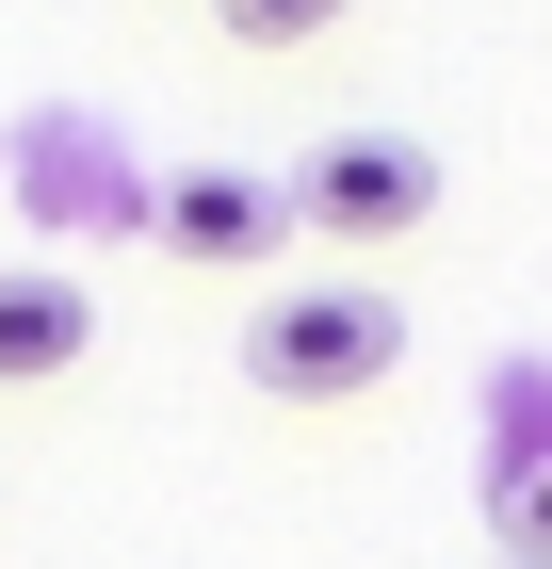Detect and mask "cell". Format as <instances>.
Wrapping results in <instances>:
<instances>
[{
  "instance_id": "4",
  "label": "cell",
  "mask_w": 552,
  "mask_h": 569,
  "mask_svg": "<svg viewBox=\"0 0 552 569\" xmlns=\"http://www.w3.org/2000/svg\"><path fill=\"white\" fill-rule=\"evenodd\" d=\"M98 342V293L66 261H0V391H49L66 358Z\"/></svg>"
},
{
  "instance_id": "3",
  "label": "cell",
  "mask_w": 552,
  "mask_h": 569,
  "mask_svg": "<svg viewBox=\"0 0 552 569\" xmlns=\"http://www.w3.org/2000/svg\"><path fill=\"white\" fill-rule=\"evenodd\" d=\"M147 244L179 277H277L293 261V196H277V163H179L147 196Z\"/></svg>"
},
{
  "instance_id": "7",
  "label": "cell",
  "mask_w": 552,
  "mask_h": 569,
  "mask_svg": "<svg viewBox=\"0 0 552 569\" xmlns=\"http://www.w3.org/2000/svg\"><path fill=\"white\" fill-rule=\"evenodd\" d=\"M488 569H504V553H488Z\"/></svg>"
},
{
  "instance_id": "6",
  "label": "cell",
  "mask_w": 552,
  "mask_h": 569,
  "mask_svg": "<svg viewBox=\"0 0 552 569\" xmlns=\"http://www.w3.org/2000/svg\"><path fill=\"white\" fill-rule=\"evenodd\" d=\"M212 17H228V49H309L341 0H212Z\"/></svg>"
},
{
  "instance_id": "5",
  "label": "cell",
  "mask_w": 552,
  "mask_h": 569,
  "mask_svg": "<svg viewBox=\"0 0 552 569\" xmlns=\"http://www.w3.org/2000/svg\"><path fill=\"white\" fill-rule=\"evenodd\" d=\"M488 537H504V569H552V456H504L488 472Z\"/></svg>"
},
{
  "instance_id": "1",
  "label": "cell",
  "mask_w": 552,
  "mask_h": 569,
  "mask_svg": "<svg viewBox=\"0 0 552 569\" xmlns=\"http://www.w3.org/2000/svg\"><path fill=\"white\" fill-rule=\"evenodd\" d=\"M228 358H244V391H260V407H358V391H390V358H407V309H390L374 277L260 293Z\"/></svg>"
},
{
  "instance_id": "2",
  "label": "cell",
  "mask_w": 552,
  "mask_h": 569,
  "mask_svg": "<svg viewBox=\"0 0 552 569\" xmlns=\"http://www.w3.org/2000/svg\"><path fill=\"white\" fill-rule=\"evenodd\" d=\"M277 196L325 244H407V228H439V147L423 131H325L309 163H277Z\"/></svg>"
}]
</instances>
